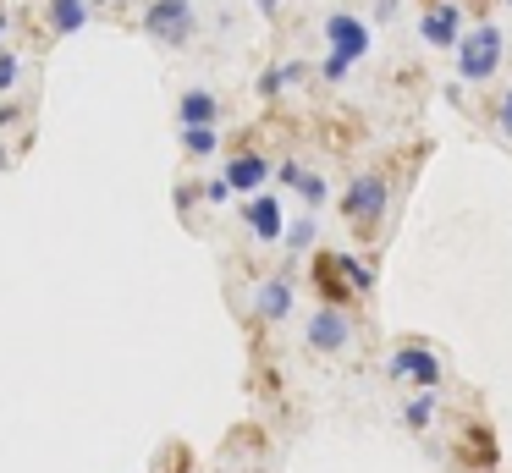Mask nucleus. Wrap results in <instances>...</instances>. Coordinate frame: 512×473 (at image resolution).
Returning a JSON list of instances; mask_svg holds the SVG:
<instances>
[{"label": "nucleus", "mask_w": 512, "mask_h": 473, "mask_svg": "<svg viewBox=\"0 0 512 473\" xmlns=\"http://www.w3.org/2000/svg\"><path fill=\"white\" fill-rule=\"evenodd\" d=\"M144 33L160 44H188L193 39V6L188 0H155L144 11Z\"/></svg>", "instance_id": "3"}, {"label": "nucleus", "mask_w": 512, "mask_h": 473, "mask_svg": "<svg viewBox=\"0 0 512 473\" xmlns=\"http://www.w3.org/2000/svg\"><path fill=\"white\" fill-rule=\"evenodd\" d=\"M17 83V55H0V94Z\"/></svg>", "instance_id": "20"}, {"label": "nucleus", "mask_w": 512, "mask_h": 473, "mask_svg": "<svg viewBox=\"0 0 512 473\" xmlns=\"http://www.w3.org/2000/svg\"><path fill=\"white\" fill-rule=\"evenodd\" d=\"M215 116H221V105H215L210 88H188L182 94V127H210Z\"/></svg>", "instance_id": "10"}, {"label": "nucleus", "mask_w": 512, "mask_h": 473, "mask_svg": "<svg viewBox=\"0 0 512 473\" xmlns=\"http://www.w3.org/2000/svg\"><path fill=\"white\" fill-rule=\"evenodd\" d=\"M226 182H232V193H259V187L270 182V160L265 154H232Z\"/></svg>", "instance_id": "7"}, {"label": "nucleus", "mask_w": 512, "mask_h": 473, "mask_svg": "<svg viewBox=\"0 0 512 473\" xmlns=\"http://www.w3.org/2000/svg\"><path fill=\"white\" fill-rule=\"evenodd\" d=\"M325 44H331V55H342V61L353 66L375 50V33H369V22L353 17V11H331V17H325Z\"/></svg>", "instance_id": "2"}, {"label": "nucleus", "mask_w": 512, "mask_h": 473, "mask_svg": "<svg viewBox=\"0 0 512 473\" xmlns=\"http://www.w3.org/2000/svg\"><path fill=\"white\" fill-rule=\"evenodd\" d=\"M320 72H325V83H342V77H347V61H342V55H325Z\"/></svg>", "instance_id": "19"}, {"label": "nucleus", "mask_w": 512, "mask_h": 473, "mask_svg": "<svg viewBox=\"0 0 512 473\" xmlns=\"http://www.w3.org/2000/svg\"><path fill=\"white\" fill-rule=\"evenodd\" d=\"M430 413H435V396H413V402H408V424H413V429L430 424Z\"/></svg>", "instance_id": "17"}, {"label": "nucleus", "mask_w": 512, "mask_h": 473, "mask_svg": "<svg viewBox=\"0 0 512 473\" xmlns=\"http://www.w3.org/2000/svg\"><path fill=\"white\" fill-rule=\"evenodd\" d=\"M501 50H507V39H501L496 22H479V28L463 33V44H457V77L463 83H485V77H496L501 66Z\"/></svg>", "instance_id": "1"}, {"label": "nucleus", "mask_w": 512, "mask_h": 473, "mask_svg": "<svg viewBox=\"0 0 512 473\" xmlns=\"http://www.w3.org/2000/svg\"><path fill=\"white\" fill-rule=\"evenodd\" d=\"M419 33H424V44H435V50H457L463 44V6L457 0H435L430 11L419 17Z\"/></svg>", "instance_id": "4"}, {"label": "nucleus", "mask_w": 512, "mask_h": 473, "mask_svg": "<svg viewBox=\"0 0 512 473\" xmlns=\"http://www.w3.org/2000/svg\"><path fill=\"white\" fill-rule=\"evenodd\" d=\"M391 374H413L419 385H435V380H441V363L430 358V347H397Z\"/></svg>", "instance_id": "8"}, {"label": "nucleus", "mask_w": 512, "mask_h": 473, "mask_svg": "<svg viewBox=\"0 0 512 473\" xmlns=\"http://www.w3.org/2000/svg\"><path fill=\"white\" fill-rule=\"evenodd\" d=\"M204 198H210V204H226V198H232V182H226V176H221V182H210V187H204Z\"/></svg>", "instance_id": "21"}, {"label": "nucleus", "mask_w": 512, "mask_h": 473, "mask_svg": "<svg viewBox=\"0 0 512 473\" xmlns=\"http://www.w3.org/2000/svg\"><path fill=\"white\" fill-rule=\"evenodd\" d=\"M501 127L512 132V88H507V94H501Z\"/></svg>", "instance_id": "22"}, {"label": "nucleus", "mask_w": 512, "mask_h": 473, "mask_svg": "<svg viewBox=\"0 0 512 473\" xmlns=\"http://www.w3.org/2000/svg\"><path fill=\"white\" fill-rule=\"evenodd\" d=\"M281 182H292L303 198H309V204H325V182H320L314 171H298V165H281Z\"/></svg>", "instance_id": "13"}, {"label": "nucleus", "mask_w": 512, "mask_h": 473, "mask_svg": "<svg viewBox=\"0 0 512 473\" xmlns=\"http://www.w3.org/2000/svg\"><path fill=\"white\" fill-rule=\"evenodd\" d=\"M248 226H254V237L276 242L281 231H287V226H281V204L270 193H254V198H248Z\"/></svg>", "instance_id": "9"}, {"label": "nucleus", "mask_w": 512, "mask_h": 473, "mask_svg": "<svg viewBox=\"0 0 512 473\" xmlns=\"http://www.w3.org/2000/svg\"><path fill=\"white\" fill-rule=\"evenodd\" d=\"M342 209H347V220H353V231H369L386 215V182H380V176H358V182L347 187Z\"/></svg>", "instance_id": "5"}, {"label": "nucleus", "mask_w": 512, "mask_h": 473, "mask_svg": "<svg viewBox=\"0 0 512 473\" xmlns=\"http://www.w3.org/2000/svg\"><path fill=\"white\" fill-rule=\"evenodd\" d=\"M259 314H265V319H287L292 314V281H265V286H259Z\"/></svg>", "instance_id": "11"}, {"label": "nucleus", "mask_w": 512, "mask_h": 473, "mask_svg": "<svg viewBox=\"0 0 512 473\" xmlns=\"http://www.w3.org/2000/svg\"><path fill=\"white\" fill-rule=\"evenodd\" d=\"M287 242H292V248H309V242H314V220H298V226L287 231Z\"/></svg>", "instance_id": "18"}, {"label": "nucleus", "mask_w": 512, "mask_h": 473, "mask_svg": "<svg viewBox=\"0 0 512 473\" xmlns=\"http://www.w3.org/2000/svg\"><path fill=\"white\" fill-rule=\"evenodd\" d=\"M182 149H188V154H215V149H221L215 121H210V127H182Z\"/></svg>", "instance_id": "14"}, {"label": "nucleus", "mask_w": 512, "mask_h": 473, "mask_svg": "<svg viewBox=\"0 0 512 473\" xmlns=\"http://www.w3.org/2000/svg\"><path fill=\"white\" fill-rule=\"evenodd\" d=\"M336 270H342V281L353 286V292H369V286H375V270H369V264H358L353 253H342V259H336Z\"/></svg>", "instance_id": "15"}, {"label": "nucleus", "mask_w": 512, "mask_h": 473, "mask_svg": "<svg viewBox=\"0 0 512 473\" xmlns=\"http://www.w3.org/2000/svg\"><path fill=\"white\" fill-rule=\"evenodd\" d=\"M292 77H303V66H270V72L259 77V94H265V99H276L281 88L292 83Z\"/></svg>", "instance_id": "16"}, {"label": "nucleus", "mask_w": 512, "mask_h": 473, "mask_svg": "<svg viewBox=\"0 0 512 473\" xmlns=\"http://www.w3.org/2000/svg\"><path fill=\"white\" fill-rule=\"evenodd\" d=\"M0 33H6V11H0Z\"/></svg>", "instance_id": "25"}, {"label": "nucleus", "mask_w": 512, "mask_h": 473, "mask_svg": "<svg viewBox=\"0 0 512 473\" xmlns=\"http://www.w3.org/2000/svg\"><path fill=\"white\" fill-rule=\"evenodd\" d=\"M507 6H512V0H507Z\"/></svg>", "instance_id": "26"}, {"label": "nucleus", "mask_w": 512, "mask_h": 473, "mask_svg": "<svg viewBox=\"0 0 512 473\" xmlns=\"http://www.w3.org/2000/svg\"><path fill=\"white\" fill-rule=\"evenodd\" d=\"M276 6H281V0H259V11H265V17H276Z\"/></svg>", "instance_id": "24"}, {"label": "nucleus", "mask_w": 512, "mask_h": 473, "mask_svg": "<svg viewBox=\"0 0 512 473\" xmlns=\"http://www.w3.org/2000/svg\"><path fill=\"white\" fill-rule=\"evenodd\" d=\"M347 341H353V325H347V314H342L336 303L320 308V314L309 319V347H314V352H342Z\"/></svg>", "instance_id": "6"}, {"label": "nucleus", "mask_w": 512, "mask_h": 473, "mask_svg": "<svg viewBox=\"0 0 512 473\" xmlns=\"http://www.w3.org/2000/svg\"><path fill=\"white\" fill-rule=\"evenodd\" d=\"M89 22V6L83 0H50V28L56 33H78Z\"/></svg>", "instance_id": "12"}, {"label": "nucleus", "mask_w": 512, "mask_h": 473, "mask_svg": "<svg viewBox=\"0 0 512 473\" xmlns=\"http://www.w3.org/2000/svg\"><path fill=\"white\" fill-rule=\"evenodd\" d=\"M375 17L386 22V17H397V0H375Z\"/></svg>", "instance_id": "23"}]
</instances>
